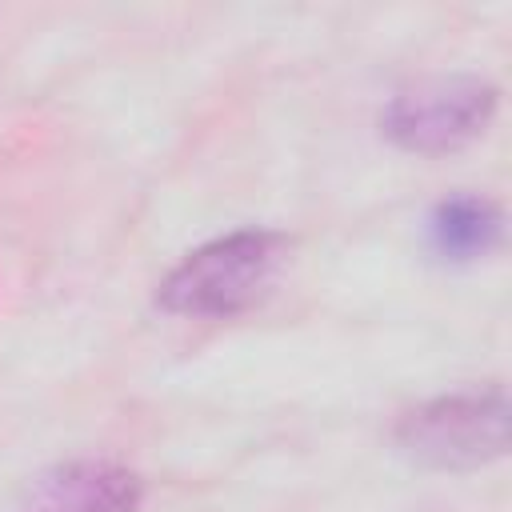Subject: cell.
I'll return each instance as SVG.
<instances>
[{"label": "cell", "instance_id": "obj_1", "mask_svg": "<svg viewBox=\"0 0 512 512\" xmlns=\"http://www.w3.org/2000/svg\"><path fill=\"white\" fill-rule=\"evenodd\" d=\"M288 240L268 228H240L188 252L160 284L156 300L176 316L224 320L244 312L276 276Z\"/></svg>", "mask_w": 512, "mask_h": 512}, {"label": "cell", "instance_id": "obj_2", "mask_svg": "<svg viewBox=\"0 0 512 512\" xmlns=\"http://www.w3.org/2000/svg\"><path fill=\"white\" fill-rule=\"evenodd\" d=\"M508 396L500 384L436 396L396 424V444L408 460L444 472H468L500 460L508 448Z\"/></svg>", "mask_w": 512, "mask_h": 512}, {"label": "cell", "instance_id": "obj_3", "mask_svg": "<svg viewBox=\"0 0 512 512\" xmlns=\"http://www.w3.org/2000/svg\"><path fill=\"white\" fill-rule=\"evenodd\" d=\"M496 112V88L480 76H428L400 88L380 112V128L404 152L436 156L476 140Z\"/></svg>", "mask_w": 512, "mask_h": 512}, {"label": "cell", "instance_id": "obj_4", "mask_svg": "<svg viewBox=\"0 0 512 512\" xmlns=\"http://www.w3.org/2000/svg\"><path fill=\"white\" fill-rule=\"evenodd\" d=\"M144 484L132 468L108 460H68L40 472L12 512H136Z\"/></svg>", "mask_w": 512, "mask_h": 512}, {"label": "cell", "instance_id": "obj_5", "mask_svg": "<svg viewBox=\"0 0 512 512\" xmlns=\"http://www.w3.org/2000/svg\"><path fill=\"white\" fill-rule=\"evenodd\" d=\"M500 232H504L500 208L492 200L468 196V192L440 200L436 212H432V220H428L432 248L444 260H476V256H488L500 244Z\"/></svg>", "mask_w": 512, "mask_h": 512}]
</instances>
